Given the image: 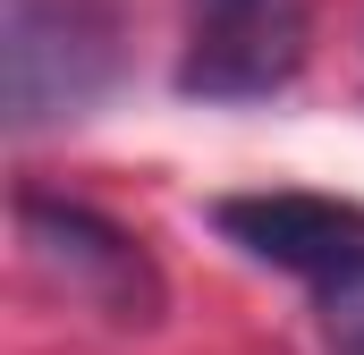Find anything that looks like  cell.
Returning <instances> with one entry per match:
<instances>
[{"label":"cell","instance_id":"6da1fadb","mask_svg":"<svg viewBox=\"0 0 364 355\" xmlns=\"http://www.w3.org/2000/svg\"><path fill=\"white\" fill-rule=\"evenodd\" d=\"M17 246H26V263L43 271L68 305H93V313L119 322V330H153L161 305H170L153 254H144L119 220H102L93 203L34 195V186H26V195H17Z\"/></svg>","mask_w":364,"mask_h":355},{"label":"cell","instance_id":"7a4b0ae2","mask_svg":"<svg viewBox=\"0 0 364 355\" xmlns=\"http://www.w3.org/2000/svg\"><path fill=\"white\" fill-rule=\"evenodd\" d=\"M102 85H110V17H102V0H9L0 9L9 127L77 119Z\"/></svg>","mask_w":364,"mask_h":355},{"label":"cell","instance_id":"3957f363","mask_svg":"<svg viewBox=\"0 0 364 355\" xmlns=\"http://www.w3.org/2000/svg\"><path fill=\"white\" fill-rule=\"evenodd\" d=\"M305 68V0H186L178 93L263 102Z\"/></svg>","mask_w":364,"mask_h":355},{"label":"cell","instance_id":"277c9868","mask_svg":"<svg viewBox=\"0 0 364 355\" xmlns=\"http://www.w3.org/2000/svg\"><path fill=\"white\" fill-rule=\"evenodd\" d=\"M212 229L229 246H246L255 263L296 271L331 296L364 288V203H331V195H296V186H272V195H220L212 203Z\"/></svg>","mask_w":364,"mask_h":355},{"label":"cell","instance_id":"5b68a950","mask_svg":"<svg viewBox=\"0 0 364 355\" xmlns=\"http://www.w3.org/2000/svg\"><path fill=\"white\" fill-rule=\"evenodd\" d=\"M331 355H364V288L331 296Z\"/></svg>","mask_w":364,"mask_h":355}]
</instances>
